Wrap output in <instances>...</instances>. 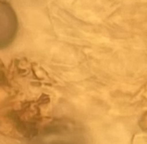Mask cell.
Here are the masks:
<instances>
[{"label":"cell","instance_id":"obj_2","mask_svg":"<svg viewBox=\"0 0 147 144\" xmlns=\"http://www.w3.org/2000/svg\"><path fill=\"white\" fill-rule=\"evenodd\" d=\"M47 144H79L75 141H67V140H55Z\"/></svg>","mask_w":147,"mask_h":144},{"label":"cell","instance_id":"obj_1","mask_svg":"<svg viewBox=\"0 0 147 144\" xmlns=\"http://www.w3.org/2000/svg\"><path fill=\"white\" fill-rule=\"evenodd\" d=\"M17 31L15 12L7 0H0V49H4L14 39Z\"/></svg>","mask_w":147,"mask_h":144}]
</instances>
